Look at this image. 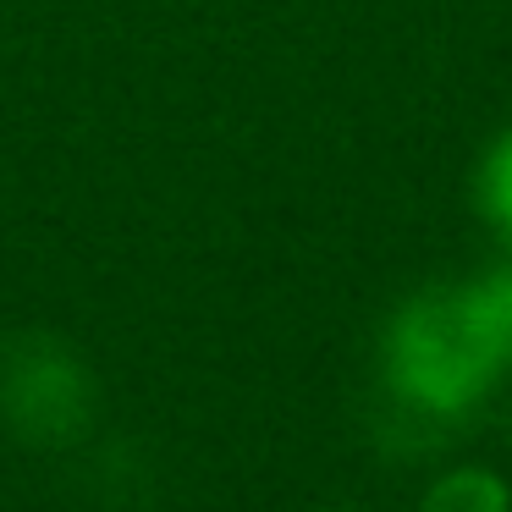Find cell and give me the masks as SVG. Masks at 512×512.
<instances>
[{"instance_id": "obj_1", "label": "cell", "mask_w": 512, "mask_h": 512, "mask_svg": "<svg viewBox=\"0 0 512 512\" xmlns=\"http://www.w3.org/2000/svg\"><path fill=\"white\" fill-rule=\"evenodd\" d=\"M512 369V320L485 281H435L391 309L380 331V397L386 435H408L402 452H435ZM380 435V441H386Z\"/></svg>"}, {"instance_id": "obj_2", "label": "cell", "mask_w": 512, "mask_h": 512, "mask_svg": "<svg viewBox=\"0 0 512 512\" xmlns=\"http://www.w3.org/2000/svg\"><path fill=\"white\" fill-rule=\"evenodd\" d=\"M100 419V380L89 358L50 331L0 342V424L34 452H72Z\"/></svg>"}, {"instance_id": "obj_3", "label": "cell", "mask_w": 512, "mask_h": 512, "mask_svg": "<svg viewBox=\"0 0 512 512\" xmlns=\"http://www.w3.org/2000/svg\"><path fill=\"white\" fill-rule=\"evenodd\" d=\"M419 512H512V485L490 463H457L424 485Z\"/></svg>"}, {"instance_id": "obj_4", "label": "cell", "mask_w": 512, "mask_h": 512, "mask_svg": "<svg viewBox=\"0 0 512 512\" xmlns=\"http://www.w3.org/2000/svg\"><path fill=\"white\" fill-rule=\"evenodd\" d=\"M474 193H479V210H485V221L496 226V237L512 248V127L485 149V155H479Z\"/></svg>"}, {"instance_id": "obj_5", "label": "cell", "mask_w": 512, "mask_h": 512, "mask_svg": "<svg viewBox=\"0 0 512 512\" xmlns=\"http://www.w3.org/2000/svg\"><path fill=\"white\" fill-rule=\"evenodd\" d=\"M479 281H485L490 298H496L501 309H507V320H512V248H507V254H501L490 270H479Z\"/></svg>"}]
</instances>
